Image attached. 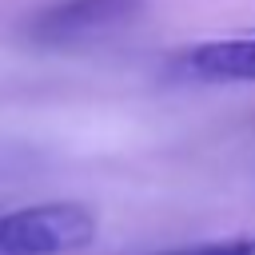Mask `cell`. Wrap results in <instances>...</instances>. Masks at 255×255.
<instances>
[{
  "instance_id": "cell-4",
  "label": "cell",
  "mask_w": 255,
  "mask_h": 255,
  "mask_svg": "<svg viewBox=\"0 0 255 255\" xmlns=\"http://www.w3.org/2000/svg\"><path fill=\"white\" fill-rule=\"evenodd\" d=\"M163 255H255V235H227V239H211V243H195Z\"/></svg>"
},
{
  "instance_id": "cell-3",
  "label": "cell",
  "mask_w": 255,
  "mask_h": 255,
  "mask_svg": "<svg viewBox=\"0 0 255 255\" xmlns=\"http://www.w3.org/2000/svg\"><path fill=\"white\" fill-rule=\"evenodd\" d=\"M167 76L183 84H255V32L187 44L167 56Z\"/></svg>"
},
{
  "instance_id": "cell-1",
  "label": "cell",
  "mask_w": 255,
  "mask_h": 255,
  "mask_svg": "<svg viewBox=\"0 0 255 255\" xmlns=\"http://www.w3.org/2000/svg\"><path fill=\"white\" fill-rule=\"evenodd\" d=\"M96 239V215L84 203H32L0 215V255H68Z\"/></svg>"
},
{
  "instance_id": "cell-2",
  "label": "cell",
  "mask_w": 255,
  "mask_h": 255,
  "mask_svg": "<svg viewBox=\"0 0 255 255\" xmlns=\"http://www.w3.org/2000/svg\"><path fill=\"white\" fill-rule=\"evenodd\" d=\"M143 0H56L32 16L28 36L40 48H80L104 36H116L139 20Z\"/></svg>"
}]
</instances>
